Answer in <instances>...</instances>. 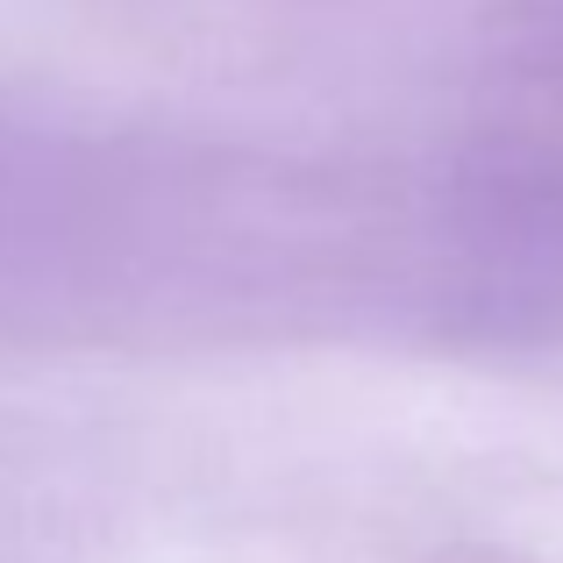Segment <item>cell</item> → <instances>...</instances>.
I'll use <instances>...</instances> for the list:
<instances>
[{
    "label": "cell",
    "instance_id": "6da1fadb",
    "mask_svg": "<svg viewBox=\"0 0 563 563\" xmlns=\"http://www.w3.org/2000/svg\"><path fill=\"white\" fill-rule=\"evenodd\" d=\"M0 335L563 350V143L264 136L0 93Z\"/></svg>",
    "mask_w": 563,
    "mask_h": 563
}]
</instances>
